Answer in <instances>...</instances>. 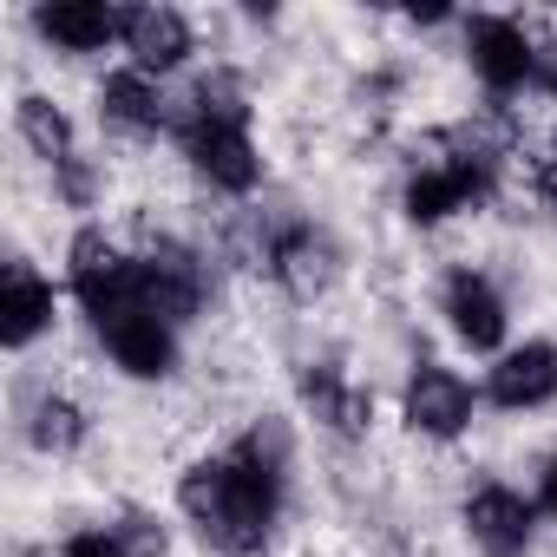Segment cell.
<instances>
[{"mask_svg":"<svg viewBox=\"0 0 557 557\" xmlns=\"http://www.w3.org/2000/svg\"><path fill=\"white\" fill-rule=\"evenodd\" d=\"M479 400H485V387H472L459 368H446V361H413L407 368V381H400V420H407V433H420V440H459V433H472V420H479Z\"/></svg>","mask_w":557,"mask_h":557,"instance_id":"obj_7","label":"cell"},{"mask_svg":"<svg viewBox=\"0 0 557 557\" xmlns=\"http://www.w3.org/2000/svg\"><path fill=\"white\" fill-rule=\"evenodd\" d=\"M21 433H27V446L34 453H47V459H66V453H79L86 446V413L66 400V394H40V407L21 420Z\"/></svg>","mask_w":557,"mask_h":557,"instance_id":"obj_18","label":"cell"},{"mask_svg":"<svg viewBox=\"0 0 557 557\" xmlns=\"http://www.w3.org/2000/svg\"><path fill=\"white\" fill-rule=\"evenodd\" d=\"M60 322V289L53 275H40L27 256L8 262V275H0V348L8 355H27L34 342H47Z\"/></svg>","mask_w":557,"mask_h":557,"instance_id":"obj_13","label":"cell"},{"mask_svg":"<svg viewBox=\"0 0 557 557\" xmlns=\"http://www.w3.org/2000/svg\"><path fill=\"white\" fill-rule=\"evenodd\" d=\"M459 60L498 106L544 79V40L518 14H466L459 21Z\"/></svg>","mask_w":557,"mask_h":557,"instance_id":"obj_4","label":"cell"},{"mask_svg":"<svg viewBox=\"0 0 557 557\" xmlns=\"http://www.w3.org/2000/svg\"><path fill=\"white\" fill-rule=\"evenodd\" d=\"M537 518H544L537 498L518 492V485H505V479H479L459 498V524H466V537H472L479 557H524L531 537H537Z\"/></svg>","mask_w":557,"mask_h":557,"instance_id":"obj_8","label":"cell"},{"mask_svg":"<svg viewBox=\"0 0 557 557\" xmlns=\"http://www.w3.org/2000/svg\"><path fill=\"white\" fill-rule=\"evenodd\" d=\"M92 106H99V125L119 132V138H164V132H177V106H171L164 79H151L138 66H106L99 86H92Z\"/></svg>","mask_w":557,"mask_h":557,"instance_id":"obj_11","label":"cell"},{"mask_svg":"<svg viewBox=\"0 0 557 557\" xmlns=\"http://www.w3.org/2000/svg\"><path fill=\"white\" fill-rule=\"evenodd\" d=\"M92 335H99L106 361H112L125 381H171V374H177L184 342H177V329H171L158 309H145V302L119 309V315H112V322H99Z\"/></svg>","mask_w":557,"mask_h":557,"instance_id":"obj_9","label":"cell"},{"mask_svg":"<svg viewBox=\"0 0 557 557\" xmlns=\"http://www.w3.org/2000/svg\"><path fill=\"white\" fill-rule=\"evenodd\" d=\"M531 498H537V511L557 524V459H544V466H537V492H531Z\"/></svg>","mask_w":557,"mask_h":557,"instance_id":"obj_23","label":"cell"},{"mask_svg":"<svg viewBox=\"0 0 557 557\" xmlns=\"http://www.w3.org/2000/svg\"><path fill=\"white\" fill-rule=\"evenodd\" d=\"M99 184H106V177H99V164H92L86 151L53 171V197H60L66 210H92V203H99Z\"/></svg>","mask_w":557,"mask_h":557,"instance_id":"obj_19","label":"cell"},{"mask_svg":"<svg viewBox=\"0 0 557 557\" xmlns=\"http://www.w3.org/2000/svg\"><path fill=\"white\" fill-rule=\"evenodd\" d=\"M125 66H138V73H151V79H171V73H184L190 60H197V27H190V14H177V8H125Z\"/></svg>","mask_w":557,"mask_h":557,"instance_id":"obj_15","label":"cell"},{"mask_svg":"<svg viewBox=\"0 0 557 557\" xmlns=\"http://www.w3.org/2000/svg\"><path fill=\"white\" fill-rule=\"evenodd\" d=\"M60 557H132V544L119 537V524H79V531H66Z\"/></svg>","mask_w":557,"mask_h":557,"instance_id":"obj_20","label":"cell"},{"mask_svg":"<svg viewBox=\"0 0 557 557\" xmlns=\"http://www.w3.org/2000/svg\"><path fill=\"white\" fill-rule=\"evenodd\" d=\"M283 505H289V426L283 420H256L230 453H210L184 466L177 479L184 524L223 557L262 550L269 531L283 524Z\"/></svg>","mask_w":557,"mask_h":557,"instance_id":"obj_1","label":"cell"},{"mask_svg":"<svg viewBox=\"0 0 557 557\" xmlns=\"http://www.w3.org/2000/svg\"><path fill=\"white\" fill-rule=\"evenodd\" d=\"M485 407H498V413H544V407H557V342H544V335L511 342L485 368Z\"/></svg>","mask_w":557,"mask_h":557,"instance_id":"obj_12","label":"cell"},{"mask_svg":"<svg viewBox=\"0 0 557 557\" xmlns=\"http://www.w3.org/2000/svg\"><path fill=\"white\" fill-rule=\"evenodd\" d=\"M498 190V151L485 145H453L440 158H420L407 177H400V216L413 230H440L479 203H492Z\"/></svg>","mask_w":557,"mask_h":557,"instance_id":"obj_3","label":"cell"},{"mask_svg":"<svg viewBox=\"0 0 557 557\" xmlns=\"http://www.w3.org/2000/svg\"><path fill=\"white\" fill-rule=\"evenodd\" d=\"M531 197H537V203H544V210L557 216V151L531 164Z\"/></svg>","mask_w":557,"mask_h":557,"instance_id":"obj_22","label":"cell"},{"mask_svg":"<svg viewBox=\"0 0 557 557\" xmlns=\"http://www.w3.org/2000/svg\"><path fill=\"white\" fill-rule=\"evenodd\" d=\"M119 537L132 544V557H164V544H171L151 511H125V518H119Z\"/></svg>","mask_w":557,"mask_h":557,"instance_id":"obj_21","label":"cell"},{"mask_svg":"<svg viewBox=\"0 0 557 557\" xmlns=\"http://www.w3.org/2000/svg\"><path fill=\"white\" fill-rule=\"evenodd\" d=\"M440 322H446V335L466 355H492L498 361L511 348V302L492 283V269H479V262H453L440 275Z\"/></svg>","mask_w":557,"mask_h":557,"instance_id":"obj_6","label":"cell"},{"mask_svg":"<svg viewBox=\"0 0 557 557\" xmlns=\"http://www.w3.org/2000/svg\"><path fill=\"white\" fill-rule=\"evenodd\" d=\"M537 86H544V92L557 99V47H544V79H537Z\"/></svg>","mask_w":557,"mask_h":557,"instance_id":"obj_24","label":"cell"},{"mask_svg":"<svg viewBox=\"0 0 557 557\" xmlns=\"http://www.w3.org/2000/svg\"><path fill=\"white\" fill-rule=\"evenodd\" d=\"M14 132H21V145H27L47 171H60V164L79 158V125H73V112H66L60 99H47V92H21Z\"/></svg>","mask_w":557,"mask_h":557,"instance_id":"obj_16","label":"cell"},{"mask_svg":"<svg viewBox=\"0 0 557 557\" xmlns=\"http://www.w3.org/2000/svg\"><path fill=\"white\" fill-rule=\"evenodd\" d=\"M177 158L223 197H249L262 184V145L249 132V92L230 66L203 73L177 106Z\"/></svg>","mask_w":557,"mask_h":557,"instance_id":"obj_2","label":"cell"},{"mask_svg":"<svg viewBox=\"0 0 557 557\" xmlns=\"http://www.w3.org/2000/svg\"><path fill=\"white\" fill-rule=\"evenodd\" d=\"M66 296L79 302V315H86L92 329L112 322L119 309L145 302V296H138V256H132L119 236H106L99 223L73 230V243H66Z\"/></svg>","mask_w":557,"mask_h":557,"instance_id":"obj_5","label":"cell"},{"mask_svg":"<svg viewBox=\"0 0 557 557\" xmlns=\"http://www.w3.org/2000/svg\"><path fill=\"white\" fill-rule=\"evenodd\" d=\"M302 407H309L322 426H335V433H361V426H368V413H374V400H368L342 368H329V361L302 374Z\"/></svg>","mask_w":557,"mask_h":557,"instance_id":"obj_17","label":"cell"},{"mask_svg":"<svg viewBox=\"0 0 557 557\" xmlns=\"http://www.w3.org/2000/svg\"><path fill=\"white\" fill-rule=\"evenodd\" d=\"M138 296H145V309H158L171 329H190V322L203 315V302H210L203 256L184 249V243H171V236H158V243L138 256Z\"/></svg>","mask_w":557,"mask_h":557,"instance_id":"obj_10","label":"cell"},{"mask_svg":"<svg viewBox=\"0 0 557 557\" xmlns=\"http://www.w3.org/2000/svg\"><path fill=\"white\" fill-rule=\"evenodd\" d=\"M27 27L40 34V47H53L66 60H92V53L125 40V8H106V0H47V8L27 14Z\"/></svg>","mask_w":557,"mask_h":557,"instance_id":"obj_14","label":"cell"}]
</instances>
